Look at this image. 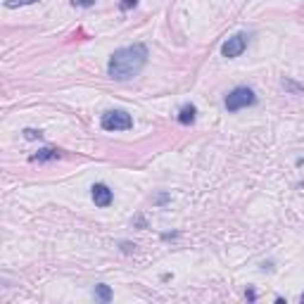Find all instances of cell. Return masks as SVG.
I'll list each match as a JSON object with an SVG mask.
<instances>
[{
    "label": "cell",
    "instance_id": "cell-1",
    "mask_svg": "<svg viewBox=\"0 0 304 304\" xmlns=\"http://www.w3.org/2000/svg\"><path fill=\"white\" fill-rule=\"evenodd\" d=\"M145 64H147V45L145 43H133L128 48H119L112 52V57L107 62V76L114 81H128L138 76Z\"/></svg>",
    "mask_w": 304,
    "mask_h": 304
},
{
    "label": "cell",
    "instance_id": "cell-9",
    "mask_svg": "<svg viewBox=\"0 0 304 304\" xmlns=\"http://www.w3.org/2000/svg\"><path fill=\"white\" fill-rule=\"evenodd\" d=\"M33 2H38V0H5V7H24V5H33Z\"/></svg>",
    "mask_w": 304,
    "mask_h": 304
},
{
    "label": "cell",
    "instance_id": "cell-7",
    "mask_svg": "<svg viewBox=\"0 0 304 304\" xmlns=\"http://www.w3.org/2000/svg\"><path fill=\"white\" fill-rule=\"evenodd\" d=\"M197 119V107L195 105H183L181 112H178V124H183V126H190V124H195Z\"/></svg>",
    "mask_w": 304,
    "mask_h": 304
},
{
    "label": "cell",
    "instance_id": "cell-4",
    "mask_svg": "<svg viewBox=\"0 0 304 304\" xmlns=\"http://www.w3.org/2000/svg\"><path fill=\"white\" fill-rule=\"evenodd\" d=\"M247 43H250V33H245V31H240V33H236V36H231V38L226 40L224 45H221V55L228 59L233 57H240L243 52H245Z\"/></svg>",
    "mask_w": 304,
    "mask_h": 304
},
{
    "label": "cell",
    "instance_id": "cell-16",
    "mask_svg": "<svg viewBox=\"0 0 304 304\" xmlns=\"http://www.w3.org/2000/svg\"><path fill=\"white\" fill-rule=\"evenodd\" d=\"M302 304H304V295H302Z\"/></svg>",
    "mask_w": 304,
    "mask_h": 304
},
{
    "label": "cell",
    "instance_id": "cell-12",
    "mask_svg": "<svg viewBox=\"0 0 304 304\" xmlns=\"http://www.w3.org/2000/svg\"><path fill=\"white\" fill-rule=\"evenodd\" d=\"M136 5H138V0H121V2H119V7H121V10H124V12L133 10Z\"/></svg>",
    "mask_w": 304,
    "mask_h": 304
},
{
    "label": "cell",
    "instance_id": "cell-3",
    "mask_svg": "<svg viewBox=\"0 0 304 304\" xmlns=\"http://www.w3.org/2000/svg\"><path fill=\"white\" fill-rule=\"evenodd\" d=\"M100 126L105 131H128V128H133V119L126 109H109L102 114Z\"/></svg>",
    "mask_w": 304,
    "mask_h": 304
},
{
    "label": "cell",
    "instance_id": "cell-14",
    "mask_svg": "<svg viewBox=\"0 0 304 304\" xmlns=\"http://www.w3.org/2000/svg\"><path fill=\"white\" fill-rule=\"evenodd\" d=\"M121 250H124V252H136V245H131V243H121Z\"/></svg>",
    "mask_w": 304,
    "mask_h": 304
},
{
    "label": "cell",
    "instance_id": "cell-11",
    "mask_svg": "<svg viewBox=\"0 0 304 304\" xmlns=\"http://www.w3.org/2000/svg\"><path fill=\"white\" fill-rule=\"evenodd\" d=\"M98 0H71V5L74 7H93Z\"/></svg>",
    "mask_w": 304,
    "mask_h": 304
},
{
    "label": "cell",
    "instance_id": "cell-2",
    "mask_svg": "<svg viewBox=\"0 0 304 304\" xmlns=\"http://www.w3.org/2000/svg\"><path fill=\"white\" fill-rule=\"evenodd\" d=\"M224 105L228 112H238V109L252 107V105H257V93L252 88H247V86H238V88H233L226 95Z\"/></svg>",
    "mask_w": 304,
    "mask_h": 304
},
{
    "label": "cell",
    "instance_id": "cell-5",
    "mask_svg": "<svg viewBox=\"0 0 304 304\" xmlns=\"http://www.w3.org/2000/svg\"><path fill=\"white\" fill-rule=\"evenodd\" d=\"M90 197H93L95 207H109L112 200H114V193H112L109 186H105V183H95V186L90 188Z\"/></svg>",
    "mask_w": 304,
    "mask_h": 304
},
{
    "label": "cell",
    "instance_id": "cell-8",
    "mask_svg": "<svg viewBox=\"0 0 304 304\" xmlns=\"http://www.w3.org/2000/svg\"><path fill=\"white\" fill-rule=\"evenodd\" d=\"M93 295H95V300L98 302H102V304H107V302H112V288L109 285H105V283H98L95 285V290H93Z\"/></svg>",
    "mask_w": 304,
    "mask_h": 304
},
{
    "label": "cell",
    "instance_id": "cell-6",
    "mask_svg": "<svg viewBox=\"0 0 304 304\" xmlns=\"http://www.w3.org/2000/svg\"><path fill=\"white\" fill-rule=\"evenodd\" d=\"M62 157V150L57 147H40L36 155H31V162H55Z\"/></svg>",
    "mask_w": 304,
    "mask_h": 304
},
{
    "label": "cell",
    "instance_id": "cell-10",
    "mask_svg": "<svg viewBox=\"0 0 304 304\" xmlns=\"http://www.w3.org/2000/svg\"><path fill=\"white\" fill-rule=\"evenodd\" d=\"M24 138H26V140H40V138H43V131H36V128H24Z\"/></svg>",
    "mask_w": 304,
    "mask_h": 304
},
{
    "label": "cell",
    "instance_id": "cell-13",
    "mask_svg": "<svg viewBox=\"0 0 304 304\" xmlns=\"http://www.w3.org/2000/svg\"><path fill=\"white\" fill-rule=\"evenodd\" d=\"M283 86H285V88H290V90H295V93H300V90H302V86H297V83H293V81H288V79H283Z\"/></svg>",
    "mask_w": 304,
    "mask_h": 304
},
{
    "label": "cell",
    "instance_id": "cell-15",
    "mask_svg": "<svg viewBox=\"0 0 304 304\" xmlns=\"http://www.w3.org/2000/svg\"><path fill=\"white\" fill-rule=\"evenodd\" d=\"M245 297H247V300H250V302H255V300H257V293H255V290H252V288H250V290H247V293H245Z\"/></svg>",
    "mask_w": 304,
    "mask_h": 304
}]
</instances>
